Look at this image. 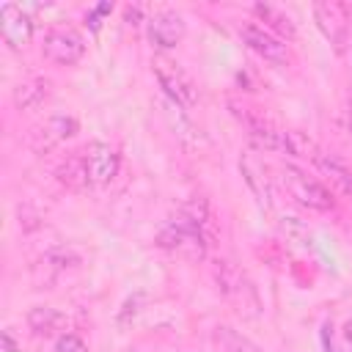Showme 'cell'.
<instances>
[{
	"label": "cell",
	"mask_w": 352,
	"mask_h": 352,
	"mask_svg": "<svg viewBox=\"0 0 352 352\" xmlns=\"http://www.w3.org/2000/svg\"><path fill=\"white\" fill-rule=\"evenodd\" d=\"M157 242H160L162 248H168V250H176V253L187 256V258H204V256H206V248L212 245V242L204 236V231H201L182 209L162 226Z\"/></svg>",
	"instance_id": "cell-1"
},
{
	"label": "cell",
	"mask_w": 352,
	"mask_h": 352,
	"mask_svg": "<svg viewBox=\"0 0 352 352\" xmlns=\"http://www.w3.org/2000/svg\"><path fill=\"white\" fill-rule=\"evenodd\" d=\"M214 283H217L220 294L236 305L239 314H245V316H256L258 314V294H256L253 283L248 280V275L236 264H231L226 258L217 261L214 264Z\"/></svg>",
	"instance_id": "cell-2"
},
{
	"label": "cell",
	"mask_w": 352,
	"mask_h": 352,
	"mask_svg": "<svg viewBox=\"0 0 352 352\" xmlns=\"http://www.w3.org/2000/svg\"><path fill=\"white\" fill-rule=\"evenodd\" d=\"M151 66H154V74H157L162 94L170 102H176L179 107H195L198 104V85L176 60H170L165 55H154Z\"/></svg>",
	"instance_id": "cell-3"
},
{
	"label": "cell",
	"mask_w": 352,
	"mask_h": 352,
	"mask_svg": "<svg viewBox=\"0 0 352 352\" xmlns=\"http://www.w3.org/2000/svg\"><path fill=\"white\" fill-rule=\"evenodd\" d=\"M228 107H231V116L245 126V132H248V138H250V143L256 148H261V151H280L283 129H278L264 113H258V110H253V107H248L242 102H234V99L228 102Z\"/></svg>",
	"instance_id": "cell-4"
},
{
	"label": "cell",
	"mask_w": 352,
	"mask_h": 352,
	"mask_svg": "<svg viewBox=\"0 0 352 352\" xmlns=\"http://www.w3.org/2000/svg\"><path fill=\"white\" fill-rule=\"evenodd\" d=\"M280 179H283V187L289 190V195H292L297 204H302V206H308V209H316V212L333 209L336 201H333L330 190H327L324 184H319L316 179H311L308 173H302L300 168L286 165V168L280 170Z\"/></svg>",
	"instance_id": "cell-5"
},
{
	"label": "cell",
	"mask_w": 352,
	"mask_h": 352,
	"mask_svg": "<svg viewBox=\"0 0 352 352\" xmlns=\"http://www.w3.org/2000/svg\"><path fill=\"white\" fill-rule=\"evenodd\" d=\"M85 52V41L82 36L69 28V25H52L44 36V55L52 60V63H60V66H72L82 58Z\"/></svg>",
	"instance_id": "cell-6"
},
{
	"label": "cell",
	"mask_w": 352,
	"mask_h": 352,
	"mask_svg": "<svg viewBox=\"0 0 352 352\" xmlns=\"http://www.w3.org/2000/svg\"><path fill=\"white\" fill-rule=\"evenodd\" d=\"M239 36H242V41H245L256 55H261L264 60H270V63H286V60H289V47L283 44V38L275 36V33H270L264 25H258V22H245V25L239 28Z\"/></svg>",
	"instance_id": "cell-7"
},
{
	"label": "cell",
	"mask_w": 352,
	"mask_h": 352,
	"mask_svg": "<svg viewBox=\"0 0 352 352\" xmlns=\"http://www.w3.org/2000/svg\"><path fill=\"white\" fill-rule=\"evenodd\" d=\"M0 33H3V41L11 50L28 47L30 38H33V19H30V14L22 6H16V3H3L0 6Z\"/></svg>",
	"instance_id": "cell-8"
},
{
	"label": "cell",
	"mask_w": 352,
	"mask_h": 352,
	"mask_svg": "<svg viewBox=\"0 0 352 352\" xmlns=\"http://www.w3.org/2000/svg\"><path fill=\"white\" fill-rule=\"evenodd\" d=\"M77 132V121L72 116H50L44 124H38L30 135V148L36 154H44L50 148H55L58 143L69 140Z\"/></svg>",
	"instance_id": "cell-9"
},
{
	"label": "cell",
	"mask_w": 352,
	"mask_h": 352,
	"mask_svg": "<svg viewBox=\"0 0 352 352\" xmlns=\"http://www.w3.org/2000/svg\"><path fill=\"white\" fill-rule=\"evenodd\" d=\"M85 160H88V176H91V184L102 187V184H110L118 173V165H121V157L118 151L110 146V143H91L85 148Z\"/></svg>",
	"instance_id": "cell-10"
},
{
	"label": "cell",
	"mask_w": 352,
	"mask_h": 352,
	"mask_svg": "<svg viewBox=\"0 0 352 352\" xmlns=\"http://www.w3.org/2000/svg\"><path fill=\"white\" fill-rule=\"evenodd\" d=\"M314 19H316L319 30L324 33V38L333 44V50L344 52L346 38H349V28H346V19L341 14V6L338 3H316L314 6Z\"/></svg>",
	"instance_id": "cell-11"
},
{
	"label": "cell",
	"mask_w": 352,
	"mask_h": 352,
	"mask_svg": "<svg viewBox=\"0 0 352 352\" xmlns=\"http://www.w3.org/2000/svg\"><path fill=\"white\" fill-rule=\"evenodd\" d=\"M184 38V19L176 11H157L148 19V41L157 50H173Z\"/></svg>",
	"instance_id": "cell-12"
},
{
	"label": "cell",
	"mask_w": 352,
	"mask_h": 352,
	"mask_svg": "<svg viewBox=\"0 0 352 352\" xmlns=\"http://www.w3.org/2000/svg\"><path fill=\"white\" fill-rule=\"evenodd\" d=\"M50 80L47 77H30V80H22L16 88H14V104L19 110H36L41 107L47 99H50Z\"/></svg>",
	"instance_id": "cell-13"
},
{
	"label": "cell",
	"mask_w": 352,
	"mask_h": 352,
	"mask_svg": "<svg viewBox=\"0 0 352 352\" xmlns=\"http://www.w3.org/2000/svg\"><path fill=\"white\" fill-rule=\"evenodd\" d=\"M58 182L66 184L69 190H82L91 184V176H88V160H85V151H72L55 170Z\"/></svg>",
	"instance_id": "cell-14"
},
{
	"label": "cell",
	"mask_w": 352,
	"mask_h": 352,
	"mask_svg": "<svg viewBox=\"0 0 352 352\" xmlns=\"http://www.w3.org/2000/svg\"><path fill=\"white\" fill-rule=\"evenodd\" d=\"M316 168L327 176V182L338 190V192H344V195H352V170L346 168V165H341L336 157H330V154H316Z\"/></svg>",
	"instance_id": "cell-15"
},
{
	"label": "cell",
	"mask_w": 352,
	"mask_h": 352,
	"mask_svg": "<svg viewBox=\"0 0 352 352\" xmlns=\"http://www.w3.org/2000/svg\"><path fill=\"white\" fill-rule=\"evenodd\" d=\"M253 14L261 22H267V30L270 33H280L283 38H294L297 30H294V22H292V16L286 11H280V8L270 6V3H258V6H253Z\"/></svg>",
	"instance_id": "cell-16"
},
{
	"label": "cell",
	"mask_w": 352,
	"mask_h": 352,
	"mask_svg": "<svg viewBox=\"0 0 352 352\" xmlns=\"http://www.w3.org/2000/svg\"><path fill=\"white\" fill-rule=\"evenodd\" d=\"M239 168H242L245 182L250 184V190L258 195V201L270 204V184H267V173H264V165L258 162V157L256 154H245L239 160Z\"/></svg>",
	"instance_id": "cell-17"
},
{
	"label": "cell",
	"mask_w": 352,
	"mask_h": 352,
	"mask_svg": "<svg viewBox=\"0 0 352 352\" xmlns=\"http://www.w3.org/2000/svg\"><path fill=\"white\" fill-rule=\"evenodd\" d=\"M280 151H286L292 157H300V160H316V154H319L316 143L308 135H302L300 129H283V135H280Z\"/></svg>",
	"instance_id": "cell-18"
},
{
	"label": "cell",
	"mask_w": 352,
	"mask_h": 352,
	"mask_svg": "<svg viewBox=\"0 0 352 352\" xmlns=\"http://www.w3.org/2000/svg\"><path fill=\"white\" fill-rule=\"evenodd\" d=\"M60 324H63V316L50 305H36L28 311V327L36 336H52Z\"/></svg>",
	"instance_id": "cell-19"
},
{
	"label": "cell",
	"mask_w": 352,
	"mask_h": 352,
	"mask_svg": "<svg viewBox=\"0 0 352 352\" xmlns=\"http://www.w3.org/2000/svg\"><path fill=\"white\" fill-rule=\"evenodd\" d=\"M214 344H217L220 352H261L250 338L239 336L236 330H231V327H226V324L214 327Z\"/></svg>",
	"instance_id": "cell-20"
},
{
	"label": "cell",
	"mask_w": 352,
	"mask_h": 352,
	"mask_svg": "<svg viewBox=\"0 0 352 352\" xmlns=\"http://www.w3.org/2000/svg\"><path fill=\"white\" fill-rule=\"evenodd\" d=\"M77 264H80V256H77L74 250H69V248H55V250H50V253L41 256V261L36 264V270H47V272H50V280H52V275L63 272L66 267H77Z\"/></svg>",
	"instance_id": "cell-21"
},
{
	"label": "cell",
	"mask_w": 352,
	"mask_h": 352,
	"mask_svg": "<svg viewBox=\"0 0 352 352\" xmlns=\"http://www.w3.org/2000/svg\"><path fill=\"white\" fill-rule=\"evenodd\" d=\"M280 228H283L294 242H300V245H308V242H311V231H308L297 217H283Z\"/></svg>",
	"instance_id": "cell-22"
},
{
	"label": "cell",
	"mask_w": 352,
	"mask_h": 352,
	"mask_svg": "<svg viewBox=\"0 0 352 352\" xmlns=\"http://www.w3.org/2000/svg\"><path fill=\"white\" fill-rule=\"evenodd\" d=\"M140 302H143V294H140V292L124 300V305H121V311H118V324H121V327H126V324H129V322L138 316Z\"/></svg>",
	"instance_id": "cell-23"
},
{
	"label": "cell",
	"mask_w": 352,
	"mask_h": 352,
	"mask_svg": "<svg viewBox=\"0 0 352 352\" xmlns=\"http://www.w3.org/2000/svg\"><path fill=\"white\" fill-rule=\"evenodd\" d=\"M52 352H88V346H85V341H82L80 336H74V333H63V336H58Z\"/></svg>",
	"instance_id": "cell-24"
},
{
	"label": "cell",
	"mask_w": 352,
	"mask_h": 352,
	"mask_svg": "<svg viewBox=\"0 0 352 352\" xmlns=\"http://www.w3.org/2000/svg\"><path fill=\"white\" fill-rule=\"evenodd\" d=\"M113 11V6L110 3H99L96 8H91L88 14H85V22L91 25V30H99V25H102V16H107Z\"/></svg>",
	"instance_id": "cell-25"
},
{
	"label": "cell",
	"mask_w": 352,
	"mask_h": 352,
	"mask_svg": "<svg viewBox=\"0 0 352 352\" xmlns=\"http://www.w3.org/2000/svg\"><path fill=\"white\" fill-rule=\"evenodd\" d=\"M124 19H126L129 25H138V22L143 19V8H140V6H124Z\"/></svg>",
	"instance_id": "cell-26"
},
{
	"label": "cell",
	"mask_w": 352,
	"mask_h": 352,
	"mask_svg": "<svg viewBox=\"0 0 352 352\" xmlns=\"http://www.w3.org/2000/svg\"><path fill=\"white\" fill-rule=\"evenodd\" d=\"M3 352H22V346L14 341L11 330H3Z\"/></svg>",
	"instance_id": "cell-27"
},
{
	"label": "cell",
	"mask_w": 352,
	"mask_h": 352,
	"mask_svg": "<svg viewBox=\"0 0 352 352\" xmlns=\"http://www.w3.org/2000/svg\"><path fill=\"white\" fill-rule=\"evenodd\" d=\"M341 14L346 19V28H352V3H341Z\"/></svg>",
	"instance_id": "cell-28"
},
{
	"label": "cell",
	"mask_w": 352,
	"mask_h": 352,
	"mask_svg": "<svg viewBox=\"0 0 352 352\" xmlns=\"http://www.w3.org/2000/svg\"><path fill=\"white\" fill-rule=\"evenodd\" d=\"M344 338H346V341L352 344V319H349V322L344 324Z\"/></svg>",
	"instance_id": "cell-29"
},
{
	"label": "cell",
	"mask_w": 352,
	"mask_h": 352,
	"mask_svg": "<svg viewBox=\"0 0 352 352\" xmlns=\"http://www.w3.org/2000/svg\"><path fill=\"white\" fill-rule=\"evenodd\" d=\"M349 126H352V116H349Z\"/></svg>",
	"instance_id": "cell-30"
}]
</instances>
